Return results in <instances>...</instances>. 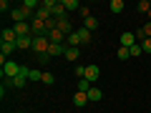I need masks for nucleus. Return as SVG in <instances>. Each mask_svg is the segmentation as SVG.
<instances>
[{"instance_id": "f257e3e1", "label": "nucleus", "mask_w": 151, "mask_h": 113, "mask_svg": "<svg viewBox=\"0 0 151 113\" xmlns=\"http://www.w3.org/2000/svg\"><path fill=\"white\" fill-rule=\"evenodd\" d=\"M48 48H50V38H48V35L33 38V50H35V55H38V53H48Z\"/></svg>"}, {"instance_id": "f03ea898", "label": "nucleus", "mask_w": 151, "mask_h": 113, "mask_svg": "<svg viewBox=\"0 0 151 113\" xmlns=\"http://www.w3.org/2000/svg\"><path fill=\"white\" fill-rule=\"evenodd\" d=\"M20 68H23L20 63H15V60H8V63L3 65V78H15V75L20 73Z\"/></svg>"}, {"instance_id": "7ed1b4c3", "label": "nucleus", "mask_w": 151, "mask_h": 113, "mask_svg": "<svg viewBox=\"0 0 151 113\" xmlns=\"http://www.w3.org/2000/svg\"><path fill=\"white\" fill-rule=\"evenodd\" d=\"M131 45H136V33L131 30L121 33V48H131Z\"/></svg>"}, {"instance_id": "20e7f679", "label": "nucleus", "mask_w": 151, "mask_h": 113, "mask_svg": "<svg viewBox=\"0 0 151 113\" xmlns=\"http://www.w3.org/2000/svg\"><path fill=\"white\" fill-rule=\"evenodd\" d=\"M98 78H101V70H98V65H86V81H88V83H96Z\"/></svg>"}, {"instance_id": "39448f33", "label": "nucleus", "mask_w": 151, "mask_h": 113, "mask_svg": "<svg viewBox=\"0 0 151 113\" xmlns=\"http://www.w3.org/2000/svg\"><path fill=\"white\" fill-rule=\"evenodd\" d=\"M86 103H91V101H88V93H83V91H76L73 93V106L76 108H83Z\"/></svg>"}, {"instance_id": "423d86ee", "label": "nucleus", "mask_w": 151, "mask_h": 113, "mask_svg": "<svg viewBox=\"0 0 151 113\" xmlns=\"http://www.w3.org/2000/svg\"><path fill=\"white\" fill-rule=\"evenodd\" d=\"M15 40H18V33L13 28H5V30L0 33V43H15Z\"/></svg>"}, {"instance_id": "0eeeda50", "label": "nucleus", "mask_w": 151, "mask_h": 113, "mask_svg": "<svg viewBox=\"0 0 151 113\" xmlns=\"http://www.w3.org/2000/svg\"><path fill=\"white\" fill-rule=\"evenodd\" d=\"M65 48H68V45L50 43V48H48V55H50V58H55V55H65Z\"/></svg>"}, {"instance_id": "6e6552de", "label": "nucleus", "mask_w": 151, "mask_h": 113, "mask_svg": "<svg viewBox=\"0 0 151 113\" xmlns=\"http://www.w3.org/2000/svg\"><path fill=\"white\" fill-rule=\"evenodd\" d=\"M50 18H53V13H50L48 8H43V5H40V8L35 10V20H43V23H48Z\"/></svg>"}, {"instance_id": "1a4fd4ad", "label": "nucleus", "mask_w": 151, "mask_h": 113, "mask_svg": "<svg viewBox=\"0 0 151 113\" xmlns=\"http://www.w3.org/2000/svg\"><path fill=\"white\" fill-rule=\"evenodd\" d=\"M13 30L18 33V38H25L30 35V23H18V25H13Z\"/></svg>"}, {"instance_id": "9d476101", "label": "nucleus", "mask_w": 151, "mask_h": 113, "mask_svg": "<svg viewBox=\"0 0 151 113\" xmlns=\"http://www.w3.org/2000/svg\"><path fill=\"white\" fill-rule=\"evenodd\" d=\"M146 38H151V23H146L136 30V40H146Z\"/></svg>"}, {"instance_id": "9b49d317", "label": "nucleus", "mask_w": 151, "mask_h": 113, "mask_svg": "<svg viewBox=\"0 0 151 113\" xmlns=\"http://www.w3.org/2000/svg\"><path fill=\"white\" fill-rule=\"evenodd\" d=\"M48 38H50V43H60V45H65V35L58 30V28H55V30H50Z\"/></svg>"}, {"instance_id": "f8f14e48", "label": "nucleus", "mask_w": 151, "mask_h": 113, "mask_svg": "<svg viewBox=\"0 0 151 113\" xmlns=\"http://www.w3.org/2000/svg\"><path fill=\"white\" fill-rule=\"evenodd\" d=\"M124 8H126L124 0H111V3H108V10L116 13V15H119V13H124Z\"/></svg>"}, {"instance_id": "ddd939ff", "label": "nucleus", "mask_w": 151, "mask_h": 113, "mask_svg": "<svg viewBox=\"0 0 151 113\" xmlns=\"http://www.w3.org/2000/svg\"><path fill=\"white\" fill-rule=\"evenodd\" d=\"M76 33H78V38H81V45H88V43H91V35H93L91 30H86V28H78Z\"/></svg>"}, {"instance_id": "4468645a", "label": "nucleus", "mask_w": 151, "mask_h": 113, "mask_svg": "<svg viewBox=\"0 0 151 113\" xmlns=\"http://www.w3.org/2000/svg\"><path fill=\"white\" fill-rule=\"evenodd\" d=\"M15 48H33V35H25V38H18L15 40Z\"/></svg>"}, {"instance_id": "2eb2a0df", "label": "nucleus", "mask_w": 151, "mask_h": 113, "mask_svg": "<svg viewBox=\"0 0 151 113\" xmlns=\"http://www.w3.org/2000/svg\"><path fill=\"white\" fill-rule=\"evenodd\" d=\"M78 58H81V48H65V60L76 63Z\"/></svg>"}, {"instance_id": "dca6fc26", "label": "nucleus", "mask_w": 151, "mask_h": 113, "mask_svg": "<svg viewBox=\"0 0 151 113\" xmlns=\"http://www.w3.org/2000/svg\"><path fill=\"white\" fill-rule=\"evenodd\" d=\"M60 3H63V8H65L68 13H70V10H81V8H83L78 0H60Z\"/></svg>"}, {"instance_id": "f3484780", "label": "nucleus", "mask_w": 151, "mask_h": 113, "mask_svg": "<svg viewBox=\"0 0 151 113\" xmlns=\"http://www.w3.org/2000/svg\"><path fill=\"white\" fill-rule=\"evenodd\" d=\"M65 40H68V48H81V38H78V33H70Z\"/></svg>"}, {"instance_id": "a211bd4d", "label": "nucleus", "mask_w": 151, "mask_h": 113, "mask_svg": "<svg viewBox=\"0 0 151 113\" xmlns=\"http://www.w3.org/2000/svg\"><path fill=\"white\" fill-rule=\"evenodd\" d=\"M83 28L93 33V30H96V28H98V18H93V15H91V18H86V20H83Z\"/></svg>"}, {"instance_id": "6ab92c4d", "label": "nucleus", "mask_w": 151, "mask_h": 113, "mask_svg": "<svg viewBox=\"0 0 151 113\" xmlns=\"http://www.w3.org/2000/svg\"><path fill=\"white\" fill-rule=\"evenodd\" d=\"M101 98H103V93L98 91V88H91V91H88V101H91V103H98Z\"/></svg>"}, {"instance_id": "aec40b11", "label": "nucleus", "mask_w": 151, "mask_h": 113, "mask_svg": "<svg viewBox=\"0 0 151 113\" xmlns=\"http://www.w3.org/2000/svg\"><path fill=\"white\" fill-rule=\"evenodd\" d=\"M0 50H3L0 55H5V58H8V55H10L13 50H18V48H15V43H0Z\"/></svg>"}, {"instance_id": "412c9836", "label": "nucleus", "mask_w": 151, "mask_h": 113, "mask_svg": "<svg viewBox=\"0 0 151 113\" xmlns=\"http://www.w3.org/2000/svg\"><path fill=\"white\" fill-rule=\"evenodd\" d=\"M40 83H45V86H53V83H55V75L50 73V70H43V81H40Z\"/></svg>"}, {"instance_id": "4be33fe9", "label": "nucleus", "mask_w": 151, "mask_h": 113, "mask_svg": "<svg viewBox=\"0 0 151 113\" xmlns=\"http://www.w3.org/2000/svg\"><path fill=\"white\" fill-rule=\"evenodd\" d=\"M28 81H43V70L30 68V73H28Z\"/></svg>"}, {"instance_id": "5701e85b", "label": "nucleus", "mask_w": 151, "mask_h": 113, "mask_svg": "<svg viewBox=\"0 0 151 113\" xmlns=\"http://www.w3.org/2000/svg\"><path fill=\"white\" fill-rule=\"evenodd\" d=\"M116 58H119V60H129L131 58V50L129 48H119V50H116Z\"/></svg>"}, {"instance_id": "b1692460", "label": "nucleus", "mask_w": 151, "mask_h": 113, "mask_svg": "<svg viewBox=\"0 0 151 113\" xmlns=\"http://www.w3.org/2000/svg\"><path fill=\"white\" fill-rule=\"evenodd\" d=\"M76 88H78V91H83V93H88V91H91L93 86H91V83L86 81V78H81V81H78V86H76Z\"/></svg>"}, {"instance_id": "393cba45", "label": "nucleus", "mask_w": 151, "mask_h": 113, "mask_svg": "<svg viewBox=\"0 0 151 113\" xmlns=\"http://www.w3.org/2000/svg\"><path fill=\"white\" fill-rule=\"evenodd\" d=\"M149 8H151V3H149V0H139L136 10H139V13H149Z\"/></svg>"}, {"instance_id": "a878e982", "label": "nucleus", "mask_w": 151, "mask_h": 113, "mask_svg": "<svg viewBox=\"0 0 151 113\" xmlns=\"http://www.w3.org/2000/svg\"><path fill=\"white\" fill-rule=\"evenodd\" d=\"M131 58H136V55H141V53H144V48H141V43H136V45H131Z\"/></svg>"}, {"instance_id": "bb28decb", "label": "nucleus", "mask_w": 151, "mask_h": 113, "mask_svg": "<svg viewBox=\"0 0 151 113\" xmlns=\"http://www.w3.org/2000/svg\"><path fill=\"white\" fill-rule=\"evenodd\" d=\"M141 48H144V53H149V55H151V38L141 40Z\"/></svg>"}, {"instance_id": "cd10ccee", "label": "nucleus", "mask_w": 151, "mask_h": 113, "mask_svg": "<svg viewBox=\"0 0 151 113\" xmlns=\"http://www.w3.org/2000/svg\"><path fill=\"white\" fill-rule=\"evenodd\" d=\"M76 75H78V81L86 78V65H78V68H76Z\"/></svg>"}, {"instance_id": "c85d7f7f", "label": "nucleus", "mask_w": 151, "mask_h": 113, "mask_svg": "<svg viewBox=\"0 0 151 113\" xmlns=\"http://www.w3.org/2000/svg\"><path fill=\"white\" fill-rule=\"evenodd\" d=\"M48 60H50V55H48V53H38V63H43V65H45Z\"/></svg>"}, {"instance_id": "c756f323", "label": "nucleus", "mask_w": 151, "mask_h": 113, "mask_svg": "<svg viewBox=\"0 0 151 113\" xmlns=\"http://www.w3.org/2000/svg\"><path fill=\"white\" fill-rule=\"evenodd\" d=\"M78 13H81V18H83V20H86V18H91V8H86V5H83Z\"/></svg>"}, {"instance_id": "7c9ffc66", "label": "nucleus", "mask_w": 151, "mask_h": 113, "mask_svg": "<svg viewBox=\"0 0 151 113\" xmlns=\"http://www.w3.org/2000/svg\"><path fill=\"white\" fill-rule=\"evenodd\" d=\"M8 8H10V3H8V0H0V10L5 13V10H8Z\"/></svg>"}, {"instance_id": "2f4dec72", "label": "nucleus", "mask_w": 151, "mask_h": 113, "mask_svg": "<svg viewBox=\"0 0 151 113\" xmlns=\"http://www.w3.org/2000/svg\"><path fill=\"white\" fill-rule=\"evenodd\" d=\"M146 15H149V23H151V8H149V13H146Z\"/></svg>"}, {"instance_id": "473e14b6", "label": "nucleus", "mask_w": 151, "mask_h": 113, "mask_svg": "<svg viewBox=\"0 0 151 113\" xmlns=\"http://www.w3.org/2000/svg\"><path fill=\"white\" fill-rule=\"evenodd\" d=\"M18 113H23V111H18Z\"/></svg>"}]
</instances>
